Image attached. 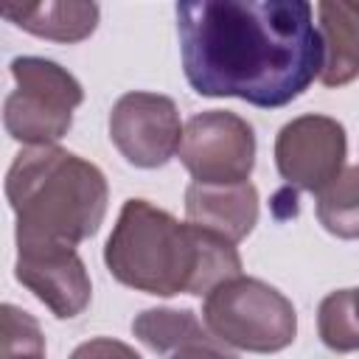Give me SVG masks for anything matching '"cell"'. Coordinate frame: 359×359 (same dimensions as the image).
Here are the masks:
<instances>
[{
	"mask_svg": "<svg viewBox=\"0 0 359 359\" xmlns=\"http://www.w3.org/2000/svg\"><path fill=\"white\" fill-rule=\"evenodd\" d=\"M104 261L123 286L160 297L208 294L241 275L236 244L191 222L182 224L146 199H129L121 208Z\"/></svg>",
	"mask_w": 359,
	"mask_h": 359,
	"instance_id": "2",
	"label": "cell"
},
{
	"mask_svg": "<svg viewBox=\"0 0 359 359\" xmlns=\"http://www.w3.org/2000/svg\"><path fill=\"white\" fill-rule=\"evenodd\" d=\"M70 359H140L126 342H118V339H109V337H98V339H90V342H81Z\"/></svg>",
	"mask_w": 359,
	"mask_h": 359,
	"instance_id": "17",
	"label": "cell"
},
{
	"mask_svg": "<svg viewBox=\"0 0 359 359\" xmlns=\"http://www.w3.org/2000/svg\"><path fill=\"white\" fill-rule=\"evenodd\" d=\"M17 280L59 320L81 314L93 294L87 266L76 247H17Z\"/></svg>",
	"mask_w": 359,
	"mask_h": 359,
	"instance_id": "9",
	"label": "cell"
},
{
	"mask_svg": "<svg viewBox=\"0 0 359 359\" xmlns=\"http://www.w3.org/2000/svg\"><path fill=\"white\" fill-rule=\"evenodd\" d=\"M317 328H320V339L325 342V348L339 351V353L359 351V323H356V317L351 311L348 289L331 292L320 303Z\"/></svg>",
	"mask_w": 359,
	"mask_h": 359,
	"instance_id": "15",
	"label": "cell"
},
{
	"mask_svg": "<svg viewBox=\"0 0 359 359\" xmlns=\"http://www.w3.org/2000/svg\"><path fill=\"white\" fill-rule=\"evenodd\" d=\"M202 320L208 331L238 351L275 353L294 342L297 314L275 286L236 275L205 294Z\"/></svg>",
	"mask_w": 359,
	"mask_h": 359,
	"instance_id": "4",
	"label": "cell"
},
{
	"mask_svg": "<svg viewBox=\"0 0 359 359\" xmlns=\"http://www.w3.org/2000/svg\"><path fill=\"white\" fill-rule=\"evenodd\" d=\"M135 337L157 353H177L185 345L210 339L188 309H146L132 323Z\"/></svg>",
	"mask_w": 359,
	"mask_h": 359,
	"instance_id": "13",
	"label": "cell"
},
{
	"mask_svg": "<svg viewBox=\"0 0 359 359\" xmlns=\"http://www.w3.org/2000/svg\"><path fill=\"white\" fill-rule=\"evenodd\" d=\"M14 90L6 98V132L25 146H53L67 135L73 109L81 104V84L56 62L20 56L11 62Z\"/></svg>",
	"mask_w": 359,
	"mask_h": 359,
	"instance_id": "5",
	"label": "cell"
},
{
	"mask_svg": "<svg viewBox=\"0 0 359 359\" xmlns=\"http://www.w3.org/2000/svg\"><path fill=\"white\" fill-rule=\"evenodd\" d=\"M213 339H216V337H210V339H205V342L185 345V348H180L171 359H236V356H230L227 351H222Z\"/></svg>",
	"mask_w": 359,
	"mask_h": 359,
	"instance_id": "18",
	"label": "cell"
},
{
	"mask_svg": "<svg viewBox=\"0 0 359 359\" xmlns=\"http://www.w3.org/2000/svg\"><path fill=\"white\" fill-rule=\"evenodd\" d=\"M348 297H351V311H353V317L359 323V289H348Z\"/></svg>",
	"mask_w": 359,
	"mask_h": 359,
	"instance_id": "19",
	"label": "cell"
},
{
	"mask_svg": "<svg viewBox=\"0 0 359 359\" xmlns=\"http://www.w3.org/2000/svg\"><path fill=\"white\" fill-rule=\"evenodd\" d=\"M317 219L337 238H359V165L345 168L317 194Z\"/></svg>",
	"mask_w": 359,
	"mask_h": 359,
	"instance_id": "14",
	"label": "cell"
},
{
	"mask_svg": "<svg viewBox=\"0 0 359 359\" xmlns=\"http://www.w3.org/2000/svg\"><path fill=\"white\" fill-rule=\"evenodd\" d=\"M188 222L205 227L230 244H238L258 222V191L252 182L202 185L191 182L185 191Z\"/></svg>",
	"mask_w": 359,
	"mask_h": 359,
	"instance_id": "10",
	"label": "cell"
},
{
	"mask_svg": "<svg viewBox=\"0 0 359 359\" xmlns=\"http://www.w3.org/2000/svg\"><path fill=\"white\" fill-rule=\"evenodd\" d=\"M0 359H45V337L39 323L11 303L3 306Z\"/></svg>",
	"mask_w": 359,
	"mask_h": 359,
	"instance_id": "16",
	"label": "cell"
},
{
	"mask_svg": "<svg viewBox=\"0 0 359 359\" xmlns=\"http://www.w3.org/2000/svg\"><path fill=\"white\" fill-rule=\"evenodd\" d=\"M0 11L22 31L56 42H81L98 25L95 3H3Z\"/></svg>",
	"mask_w": 359,
	"mask_h": 359,
	"instance_id": "12",
	"label": "cell"
},
{
	"mask_svg": "<svg viewBox=\"0 0 359 359\" xmlns=\"http://www.w3.org/2000/svg\"><path fill=\"white\" fill-rule=\"evenodd\" d=\"M180 160L202 185L247 182L255 165L252 126L236 112L210 109L194 115L182 129Z\"/></svg>",
	"mask_w": 359,
	"mask_h": 359,
	"instance_id": "6",
	"label": "cell"
},
{
	"mask_svg": "<svg viewBox=\"0 0 359 359\" xmlns=\"http://www.w3.org/2000/svg\"><path fill=\"white\" fill-rule=\"evenodd\" d=\"M6 196L17 247H76L101 227L109 194L98 165L59 146H28L8 168Z\"/></svg>",
	"mask_w": 359,
	"mask_h": 359,
	"instance_id": "3",
	"label": "cell"
},
{
	"mask_svg": "<svg viewBox=\"0 0 359 359\" xmlns=\"http://www.w3.org/2000/svg\"><path fill=\"white\" fill-rule=\"evenodd\" d=\"M345 126L328 115H303L289 121L275 140V163L289 185L320 194L342 174Z\"/></svg>",
	"mask_w": 359,
	"mask_h": 359,
	"instance_id": "8",
	"label": "cell"
},
{
	"mask_svg": "<svg viewBox=\"0 0 359 359\" xmlns=\"http://www.w3.org/2000/svg\"><path fill=\"white\" fill-rule=\"evenodd\" d=\"M188 84L208 98L286 107L323 73L325 48L306 0L177 3Z\"/></svg>",
	"mask_w": 359,
	"mask_h": 359,
	"instance_id": "1",
	"label": "cell"
},
{
	"mask_svg": "<svg viewBox=\"0 0 359 359\" xmlns=\"http://www.w3.org/2000/svg\"><path fill=\"white\" fill-rule=\"evenodd\" d=\"M109 137L132 165H165L182 143L177 104L157 93H126L109 112Z\"/></svg>",
	"mask_w": 359,
	"mask_h": 359,
	"instance_id": "7",
	"label": "cell"
},
{
	"mask_svg": "<svg viewBox=\"0 0 359 359\" xmlns=\"http://www.w3.org/2000/svg\"><path fill=\"white\" fill-rule=\"evenodd\" d=\"M323 28V84L342 87L359 76V3L325 0L317 6Z\"/></svg>",
	"mask_w": 359,
	"mask_h": 359,
	"instance_id": "11",
	"label": "cell"
}]
</instances>
